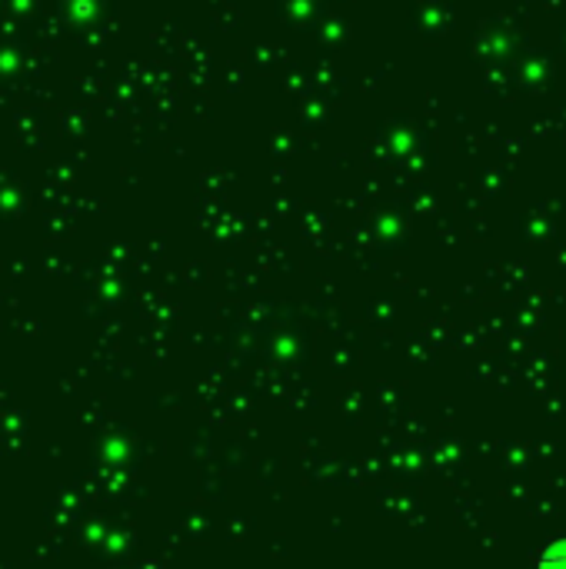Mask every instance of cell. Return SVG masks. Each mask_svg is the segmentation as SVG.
Listing matches in <instances>:
<instances>
[{
  "label": "cell",
  "mask_w": 566,
  "mask_h": 569,
  "mask_svg": "<svg viewBox=\"0 0 566 569\" xmlns=\"http://www.w3.org/2000/svg\"><path fill=\"white\" fill-rule=\"evenodd\" d=\"M537 569H566V540L550 543L544 553H540V563Z\"/></svg>",
  "instance_id": "cell-1"
}]
</instances>
